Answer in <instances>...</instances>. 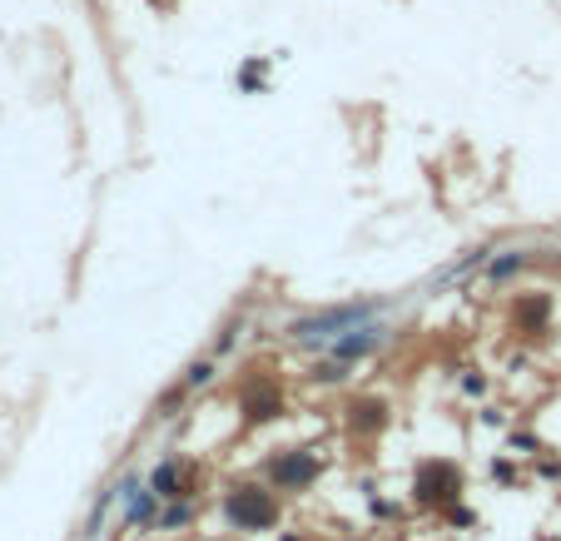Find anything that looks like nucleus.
Instances as JSON below:
<instances>
[{"mask_svg":"<svg viewBox=\"0 0 561 541\" xmlns=\"http://www.w3.org/2000/svg\"><path fill=\"white\" fill-rule=\"evenodd\" d=\"M274 517H279V507H274V497L264 487H239L229 497V522L239 532H264V527H274Z\"/></svg>","mask_w":561,"mask_h":541,"instance_id":"1","label":"nucleus"},{"mask_svg":"<svg viewBox=\"0 0 561 541\" xmlns=\"http://www.w3.org/2000/svg\"><path fill=\"white\" fill-rule=\"evenodd\" d=\"M368 318H373L368 303H348V308H333V313H323V318H298V323H293V338H333V333L358 328V323H368Z\"/></svg>","mask_w":561,"mask_h":541,"instance_id":"2","label":"nucleus"},{"mask_svg":"<svg viewBox=\"0 0 561 541\" xmlns=\"http://www.w3.org/2000/svg\"><path fill=\"white\" fill-rule=\"evenodd\" d=\"M269 477H274L279 492H298V487H308L318 477V457L313 452H283V457L269 462Z\"/></svg>","mask_w":561,"mask_h":541,"instance_id":"3","label":"nucleus"},{"mask_svg":"<svg viewBox=\"0 0 561 541\" xmlns=\"http://www.w3.org/2000/svg\"><path fill=\"white\" fill-rule=\"evenodd\" d=\"M413 492H418L422 507H432V502H452V497H457V472H452L447 462H427V467L418 472V487H413Z\"/></svg>","mask_w":561,"mask_h":541,"instance_id":"4","label":"nucleus"},{"mask_svg":"<svg viewBox=\"0 0 561 541\" xmlns=\"http://www.w3.org/2000/svg\"><path fill=\"white\" fill-rule=\"evenodd\" d=\"M378 343H383V328H373V323H358L348 338H338V343H333V353H338V358H363V353H373Z\"/></svg>","mask_w":561,"mask_h":541,"instance_id":"5","label":"nucleus"},{"mask_svg":"<svg viewBox=\"0 0 561 541\" xmlns=\"http://www.w3.org/2000/svg\"><path fill=\"white\" fill-rule=\"evenodd\" d=\"M244 407H249V422H269V417H279V412H283L279 393H269V388H254Z\"/></svg>","mask_w":561,"mask_h":541,"instance_id":"6","label":"nucleus"},{"mask_svg":"<svg viewBox=\"0 0 561 541\" xmlns=\"http://www.w3.org/2000/svg\"><path fill=\"white\" fill-rule=\"evenodd\" d=\"M348 412H353L348 422H353V427H363V432H378V427L388 422V412H383V403H353Z\"/></svg>","mask_w":561,"mask_h":541,"instance_id":"7","label":"nucleus"},{"mask_svg":"<svg viewBox=\"0 0 561 541\" xmlns=\"http://www.w3.org/2000/svg\"><path fill=\"white\" fill-rule=\"evenodd\" d=\"M149 492H154V497H179V467H174V462L154 467V477H149Z\"/></svg>","mask_w":561,"mask_h":541,"instance_id":"8","label":"nucleus"},{"mask_svg":"<svg viewBox=\"0 0 561 541\" xmlns=\"http://www.w3.org/2000/svg\"><path fill=\"white\" fill-rule=\"evenodd\" d=\"M522 264H527L522 254H507V259H497V264H492V278H512V273L522 269Z\"/></svg>","mask_w":561,"mask_h":541,"instance_id":"9","label":"nucleus"},{"mask_svg":"<svg viewBox=\"0 0 561 541\" xmlns=\"http://www.w3.org/2000/svg\"><path fill=\"white\" fill-rule=\"evenodd\" d=\"M462 388H467V393H482L487 383H482V373H467V378H462Z\"/></svg>","mask_w":561,"mask_h":541,"instance_id":"10","label":"nucleus"},{"mask_svg":"<svg viewBox=\"0 0 561 541\" xmlns=\"http://www.w3.org/2000/svg\"><path fill=\"white\" fill-rule=\"evenodd\" d=\"M149 5H169V0H149Z\"/></svg>","mask_w":561,"mask_h":541,"instance_id":"11","label":"nucleus"}]
</instances>
